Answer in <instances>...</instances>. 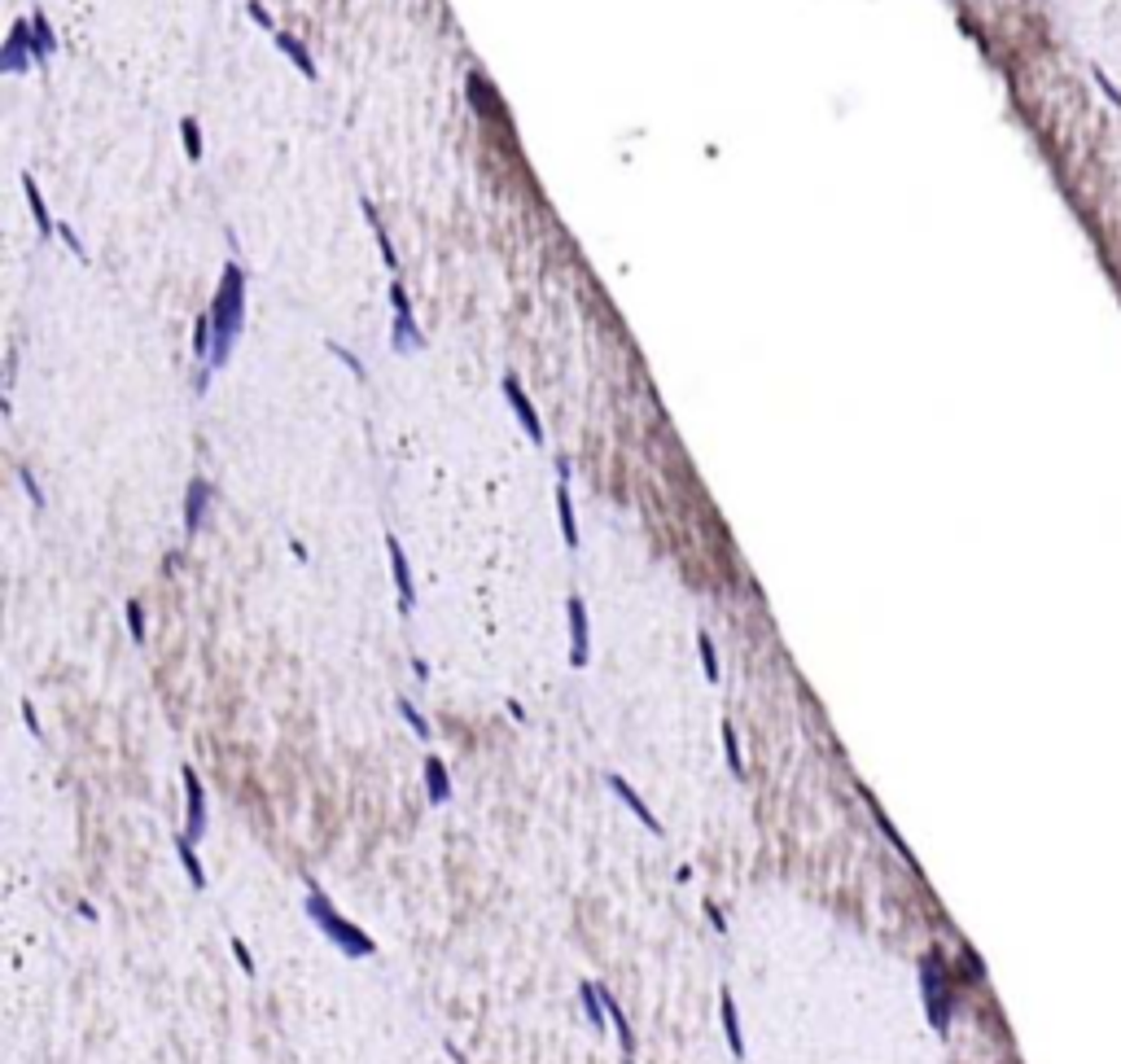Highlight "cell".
<instances>
[{"mask_svg": "<svg viewBox=\"0 0 1121 1064\" xmlns=\"http://www.w3.org/2000/svg\"><path fill=\"white\" fill-rule=\"evenodd\" d=\"M1095 83H1100V88H1104V97H1108V101H1113V105H1117V110H1121V88H1117V83L1108 79L1104 70H1095Z\"/></svg>", "mask_w": 1121, "mask_h": 1064, "instance_id": "cell-30", "label": "cell"}, {"mask_svg": "<svg viewBox=\"0 0 1121 1064\" xmlns=\"http://www.w3.org/2000/svg\"><path fill=\"white\" fill-rule=\"evenodd\" d=\"M412 675H417V679H420V683H425V679H430V666H425V662H420V657H412Z\"/></svg>", "mask_w": 1121, "mask_h": 1064, "instance_id": "cell-35", "label": "cell"}, {"mask_svg": "<svg viewBox=\"0 0 1121 1064\" xmlns=\"http://www.w3.org/2000/svg\"><path fill=\"white\" fill-rule=\"evenodd\" d=\"M390 307H395V320H390V347L399 355H412V350L425 347V333H420L417 316H412V299L399 281H390Z\"/></svg>", "mask_w": 1121, "mask_h": 1064, "instance_id": "cell-4", "label": "cell"}, {"mask_svg": "<svg viewBox=\"0 0 1121 1064\" xmlns=\"http://www.w3.org/2000/svg\"><path fill=\"white\" fill-rule=\"evenodd\" d=\"M176 854H180V863H185V872H189V881H193V889H206V872H201L198 850H193V841H189V837H176Z\"/></svg>", "mask_w": 1121, "mask_h": 1064, "instance_id": "cell-21", "label": "cell"}, {"mask_svg": "<svg viewBox=\"0 0 1121 1064\" xmlns=\"http://www.w3.org/2000/svg\"><path fill=\"white\" fill-rule=\"evenodd\" d=\"M211 329H215V347H211L206 368L198 373V395L206 390L211 373H219V368L233 360L237 337H241V329H246V267L237 263V259L224 263L219 289H215V299H211Z\"/></svg>", "mask_w": 1121, "mask_h": 1064, "instance_id": "cell-1", "label": "cell"}, {"mask_svg": "<svg viewBox=\"0 0 1121 1064\" xmlns=\"http://www.w3.org/2000/svg\"><path fill=\"white\" fill-rule=\"evenodd\" d=\"M364 219H369L372 233H377V250H382L385 267H390V272H399V254H395V246H390V237H385V228H382V219H377V206H372V202H364Z\"/></svg>", "mask_w": 1121, "mask_h": 1064, "instance_id": "cell-20", "label": "cell"}, {"mask_svg": "<svg viewBox=\"0 0 1121 1064\" xmlns=\"http://www.w3.org/2000/svg\"><path fill=\"white\" fill-rule=\"evenodd\" d=\"M385 552H390V569H395V587H399V614L408 618L412 605H417V592H412V569H408V556H403V544L395 534H385Z\"/></svg>", "mask_w": 1121, "mask_h": 1064, "instance_id": "cell-9", "label": "cell"}, {"mask_svg": "<svg viewBox=\"0 0 1121 1064\" xmlns=\"http://www.w3.org/2000/svg\"><path fill=\"white\" fill-rule=\"evenodd\" d=\"M566 614H569V662L583 670L587 657H591V644H587V605H583V596H569L566 600Z\"/></svg>", "mask_w": 1121, "mask_h": 1064, "instance_id": "cell-7", "label": "cell"}, {"mask_svg": "<svg viewBox=\"0 0 1121 1064\" xmlns=\"http://www.w3.org/2000/svg\"><path fill=\"white\" fill-rule=\"evenodd\" d=\"M128 631H132L136 644H145V609H140V600H128Z\"/></svg>", "mask_w": 1121, "mask_h": 1064, "instance_id": "cell-27", "label": "cell"}, {"mask_svg": "<svg viewBox=\"0 0 1121 1064\" xmlns=\"http://www.w3.org/2000/svg\"><path fill=\"white\" fill-rule=\"evenodd\" d=\"M185 793H189V828L185 837L189 841H201L206 837V789H201L198 771L193 766H185Z\"/></svg>", "mask_w": 1121, "mask_h": 1064, "instance_id": "cell-10", "label": "cell"}, {"mask_svg": "<svg viewBox=\"0 0 1121 1064\" xmlns=\"http://www.w3.org/2000/svg\"><path fill=\"white\" fill-rule=\"evenodd\" d=\"M57 237H62V246H67L79 263H88V250H84V241H79V233H75L70 224H57Z\"/></svg>", "mask_w": 1121, "mask_h": 1064, "instance_id": "cell-28", "label": "cell"}, {"mask_svg": "<svg viewBox=\"0 0 1121 1064\" xmlns=\"http://www.w3.org/2000/svg\"><path fill=\"white\" fill-rule=\"evenodd\" d=\"M22 718H27V728H31V736H40V723H35V710H31V701H22Z\"/></svg>", "mask_w": 1121, "mask_h": 1064, "instance_id": "cell-34", "label": "cell"}, {"mask_svg": "<svg viewBox=\"0 0 1121 1064\" xmlns=\"http://www.w3.org/2000/svg\"><path fill=\"white\" fill-rule=\"evenodd\" d=\"M579 998H583V1012H587V1021L596 1025V1033H604V1021H609L604 990H601V985H591V982H583V985H579Z\"/></svg>", "mask_w": 1121, "mask_h": 1064, "instance_id": "cell-19", "label": "cell"}, {"mask_svg": "<svg viewBox=\"0 0 1121 1064\" xmlns=\"http://www.w3.org/2000/svg\"><path fill=\"white\" fill-rule=\"evenodd\" d=\"M307 915H311L320 929H324V937H329V942L342 950V955H351V960H369V955H377V942H372V937L359 929V924L342 920V915H337V907L329 902V894H324L320 885H311V894H307Z\"/></svg>", "mask_w": 1121, "mask_h": 1064, "instance_id": "cell-2", "label": "cell"}, {"mask_svg": "<svg viewBox=\"0 0 1121 1064\" xmlns=\"http://www.w3.org/2000/svg\"><path fill=\"white\" fill-rule=\"evenodd\" d=\"M604 784H609V789H614V793H618V798L627 801L631 811H636V815H640V824H644V828H649V832H657V837H662V824H657V815H653V811H649V806H644V801H640V793H636V789H631V784L622 780V776H614V771L604 776Z\"/></svg>", "mask_w": 1121, "mask_h": 1064, "instance_id": "cell-14", "label": "cell"}, {"mask_svg": "<svg viewBox=\"0 0 1121 1064\" xmlns=\"http://www.w3.org/2000/svg\"><path fill=\"white\" fill-rule=\"evenodd\" d=\"M22 193H27V206H31L35 215V228H40V237H53L57 233V224H53L49 206H44V193H40V184H35L31 171H22Z\"/></svg>", "mask_w": 1121, "mask_h": 1064, "instance_id": "cell-15", "label": "cell"}, {"mask_svg": "<svg viewBox=\"0 0 1121 1064\" xmlns=\"http://www.w3.org/2000/svg\"><path fill=\"white\" fill-rule=\"evenodd\" d=\"M723 749H727V766H732L737 776H745V763H740V740H737V728H732V723H723Z\"/></svg>", "mask_w": 1121, "mask_h": 1064, "instance_id": "cell-26", "label": "cell"}, {"mask_svg": "<svg viewBox=\"0 0 1121 1064\" xmlns=\"http://www.w3.org/2000/svg\"><path fill=\"white\" fill-rule=\"evenodd\" d=\"M206 508H211V483L206 478H193L185 491V531L198 534L201 531V517H206Z\"/></svg>", "mask_w": 1121, "mask_h": 1064, "instance_id": "cell-13", "label": "cell"}, {"mask_svg": "<svg viewBox=\"0 0 1121 1064\" xmlns=\"http://www.w3.org/2000/svg\"><path fill=\"white\" fill-rule=\"evenodd\" d=\"M920 985H924V1012H929V1025H933L937 1033H946V1025H951V982H946V968H942V960L937 955H929L920 964Z\"/></svg>", "mask_w": 1121, "mask_h": 1064, "instance_id": "cell-3", "label": "cell"}, {"mask_svg": "<svg viewBox=\"0 0 1121 1064\" xmlns=\"http://www.w3.org/2000/svg\"><path fill=\"white\" fill-rule=\"evenodd\" d=\"M719 1012H723V1033H727V1047H732V1056H737V1060H745V1038H740V1016H737V998H732V990H723V995H719Z\"/></svg>", "mask_w": 1121, "mask_h": 1064, "instance_id": "cell-17", "label": "cell"}, {"mask_svg": "<svg viewBox=\"0 0 1121 1064\" xmlns=\"http://www.w3.org/2000/svg\"><path fill=\"white\" fill-rule=\"evenodd\" d=\"M31 49H35V67H44L53 53H57V31L49 27L44 9H35L31 14Z\"/></svg>", "mask_w": 1121, "mask_h": 1064, "instance_id": "cell-16", "label": "cell"}, {"mask_svg": "<svg viewBox=\"0 0 1121 1064\" xmlns=\"http://www.w3.org/2000/svg\"><path fill=\"white\" fill-rule=\"evenodd\" d=\"M233 955H237V964H241V972L250 977V972H254V960H250V950H246V942H241V937H233Z\"/></svg>", "mask_w": 1121, "mask_h": 1064, "instance_id": "cell-31", "label": "cell"}, {"mask_svg": "<svg viewBox=\"0 0 1121 1064\" xmlns=\"http://www.w3.org/2000/svg\"><path fill=\"white\" fill-rule=\"evenodd\" d=\"M180 136H185L189 163H201V128H198V118H193V115L180 118Z\"/></svg>", "mask_w": 1121, "mask_h": 1064, "instance_id": "cell-23", "label": "cell"}, {"mask_svg": "<svg viewBox=\"0 0 1121 1064\" xmlns=\"http://www.w3.org/2000/svg\"><path fill=\"white\" fill-rule=\"evenodd\" d=\"M399 715L408 718V728H412V732H417L420 740H430V736H434V728H430V723L420 718V710H417V705H412L408 697H399Z\"/></svg>", "mask_w": 1121, "mask_h": 1064, "instance_id": "cell-25", "label": "cell"}, {"mask_svg": "<svg viewBox=\"0 0 1121 1064\" xmlns=\"http://www.w3.org/2000/svg\"><path fill=\"white\" fill-rule=\"evenodd\" d=\"M556 517H561V534L566 548H579V521H574V499H569V460H556Z\"/></svg>", "mask_w": 1121, "mask_h": 1064, "instance_id": "cell-8", "label": "cell"}, {"mask_svg": "<svg viewBox=\"0 0 1121 1064\" xmlns=\"http://www.w3.org/2000/svg\"><path fill=\"white\" fill-rule=\"evenodd\" d=\"M35 67V49H31V18H18L5 44H0V70L5 75H22Z\"/></svg>", "mask_w": 1121, "mask_h": 1064, "instance_id": "cell-5", "label": "cell"}, {"mask_svg": "<svg viewBox=\"0 0 1121 1064\" xmlns=\"http://www.w3.org/2000/svg\"><path fill=\"white\" fill-rule=\"evenodd\" d=\"M504 399H508V408H513V416H518V425L526 430V438L535 443V447H543V421H539L535 403L526 399V390H521V382L513 377V373H504Z\"/></svg>", "mask_w": 1121, "mask_h": 1064, "instance_id": "cell-6", "label": "cell"}, {"mask_svg": "<svg viewBox=\"0 0 1121 1064\" xmlns=\"http://www.w3.org/2000/svg\"><path fill=\"white\" fill-rule=\"evenodd\" d=\"M272 44H276V49H281L285 57L294 62V70H299L302 79H320L316 57L307 53V44H302V40H294V35H289V31H276V35H272Z\"/></svg>", "mask_w": 1121, "mask_h": 1064, "instance_id": "cell-12", "label": "cell"}, {"mask_svg": "<svg viewBox=\"0 0 1121 1064\" xmlns=\"http://www.w3.org/2000/svg\"><path fill=\"white\" fill-rule=\"evenodd\" d=\"M18 478H22V486H27V495H31V504H35V508H44V491H40V486H35V478H31V473H27V469H22V473H18Z\"/></svg>", "mask_w": 1121, "mask_h": 1064, "instance_id": "cell-32", "label": "cell"}, {"mask_svg": "<svg viewBox=\"0 0 1121 1064\" xmlns=\"http://www.w3.org/2000/svg\"><path fill=\"white\" fill-rule=\"evenodd\" d=\"M697 653H701L705 679L719 683V653H714V640H710V631H697Z\"/></svg>", "mask_w": 1121, "mask_h": 1064, "instance_id": "cell-22", "label": "cell"}, {"mask_svg": "<svg viewBox=\"0 0 1121 1064\" xmlns=\"http://www.w3.org/2000/svg\"><path fill=\"white\" fill-rule=\"evenodd\" d=\"M465 92H469V105H473V115H478V118L500 115V92L486 83L482 70H469V75H465Z\"/></svg>", "mask_w": 1121, "mask_h": 1064, "instance_id": "cell-11", "label": "cell"}, {"mask_svg": "<svg viewBox=\"0 0 1121 1064\" xmlns=\"http://www.w3.org/2000/svg\"><path fill=\"white\" fill-rule=\"evenodd\" d=\"M425 789H430V801H438V806L452 798V776H447L443 758H434V753L425 758Z\"/></svg>", "mask_w": 1121, "mask_h": 1064, "instance_id": "cell-18", "label": "cell"}, {"mask_svg": "<svg viewBox=\"0 0 1121 1064\" xmlns=\"http://www.w3.org/2000/svg\"><path fill=\"white\" fill-rule=\"evenodd\" d=\"M246 14H250L254 22H259V27H263V31H272V35L281 31V27H276V22H272V14H268V9H263V5H259V0H250V5H246Z\"/></svg>", "mask_w": 1121, "mask_h": 1064, "instance_id": "cell-29", "label": "cell"}, {"mask_svg": "<svg viewBox=\"0 0 1121 1064\" xmlns=\"http://www.w3.org/2000/svg\"><path fill=\"white\" fill-rule=\"evenodd\" d=\"M705 915H710V924H714V933H727V920H723V911L714 907V902H705Z\"/></svg>", "mask_w": 1121, "mask_h": 1064, "instance_id": "cell-33", "label": "cell"}, {"mask_svg": "<svg viewBox=\"0 0 1121 1064\" xmlns=\"http://www.w3.org/2000/svg\"><path fill=\"white\" fill-rule=\"evenodd\" d=\"M324 347H329V355H334V360H342V364L351 368V373H355V382H369V368L359 364V355H355V350H347V347H342V342H324Z\"/></svg>", "mask_w": 1121, "mask_h": 1064, "instance_id": "cell-24", "label": "cell"}]
</instances>
